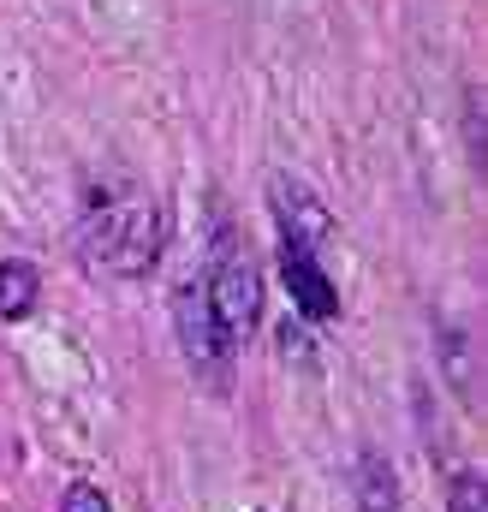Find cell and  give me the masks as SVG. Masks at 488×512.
Returning a JSON list of instances; mask_svg holds the SVG:
<instances>
[{
  "label": "cell",
  "instance_id": "6da1fadb",
  "mask_svg": "<svg viewBox=\"0 0 488 512\" xmlns=\"http://www.w3.org/2000/svg\"><path fill=\"white\" fill-rule=\"evenodd\" d=\"M167 245V209L143 185H90L78 209V251L96 274L143 280Z\"/></svg>",
  "mask_w": 488,
  "mask_h": 512
},
{
  "label": "cell",
  "instance_id": "7a4b0ae2",
  "mask_svg": "<svg viewBox=\"0 0 488 512\" xmlns=\"http://www.w3.org/2000/svg\"><path fill=\"white\" fill-rule=\"evenodd\" d=\"M203 292H209V310L227 328V340L244 346L256 334V322H262V268L244 251L239 227L215 233V251H209V268H203Z\"/></svg>",
  "mask_w": 488,
  "mask_h": 512
},
{
  "label": "cell",
  "instance_id": "3957f363",
  "mask_svg": "<svg viewBox=\"0 0 488 512\" xmlns=\"http://www.w3.org/2000/svg\"><path fill=\"white\" fill-rule=\"evenodd\" d=\"M173 334H179V358L209 393H227L233 387V364H239V346L227 340V328L215 322L209 310V292H203V274H185L179 292H173Z\"/></svg>",
  "mask_w": 488,
  "mask_h": 512
},
{
  "label": "cell",
  "instance_id": "277c9868",
  "mask_svg": "<svg viewBox=\"0 0 488 512\" xmlns=\"http://www.w3.org/2000/svg\"><path fill=\"white\" fill-rule=\"evenodd\" d=\"M280 280L292 292V310L304 322H334L340 316V286L322 262V245H304V239H280Z\"/></svg>",
  "mask_w": 488,
  "mask_h": 512
},
{
  "label": "cell",
  "instance_id": "5b68a950",
  "mask_svg": "<svg viewBox=\"0 0 488 512\" xmlns=\"http://www.w3.org/2000/svg\"><path fill=\"white\" fill-rule=\"evenodd\" d=\"M268 215H274L280 239H304V245H322V251H328V239H334V215H328L322 197H316L304 179H292V173H274V179H268Z\"/></svg>",
  "mask_w": 488,
  "mask_h": 512
},
{
  "label": "cell",
  "instance_id": "8992f818",
  "mask_svg": "<svg viewBox=\"0 0 488 512\" xmlns=\"http://www.w3.org/2000/svg\"><path fill=\"white\" fill-rule=\"evenodd\" d=\"M352 501H358V512H399V477H393L387 453H375V447L358 453V465H352Z\"/></svg>",
  "mask_w": 488,
  "mask_h": 512
},
{
  "label": "cell",
  "instance_id": "52a82bcc",
  "mask_svg": "<svg viewBox=\"0 0 488 512\" xmlns=\"http://www.w3.org/2000/svg\"><path fill=\"white\" fill-rule=\"evenodd\" d=\"M36 292H42V274H36L24 256H6V262H0V316H6V322L30 316V310H36Z\"/></svg>",
  "mask_w": 488,
  "mask_h": 512
},
{
  "label": "cell",
  "instance_id": "ba28073f",
  "mask_svg": "<svg viewBox=\"0 0 488 512\" xmlns=\"http://www.w3.org/2000/svg\"><path fill=\"white\" fill-rule=\"evenodd\" d=\"M447 512H488L483 471H459V477H453V489H447Z\"/></svg>",
  "mask_w": 488,
  "mask_h": 512
},
{
  "label": "cell",
  "instance_id": "9c48e42d",
  "mask_svg": "<svg viewBox=\"0 0 488 512\" xmlns=\"http://www.w3.org/2000/svg\"><path fill=\"white\" fill-rule=\"evenodd\" d=\"M60 512H114V507H108V495H102L96 483H72L66 501H60Z\"/></svg>",
  "mask_w": 488,
  "mask_h": 512
},
{
  "label": "cell",
  "instance_id": "30bf717a",
  "mask_svg": "<svg viewBox=\"0 0 488 512\" xmlns=\"http://www.w3.org/2000/svg\"><path fill=\"white\" fill-rule=\"evenodd\" d=\"M465 143H471V155H483V96L477 90L465 96Z\"/></svg>",
  "mask_w": 488,
  "mask_h": 512
}]
</instances>
